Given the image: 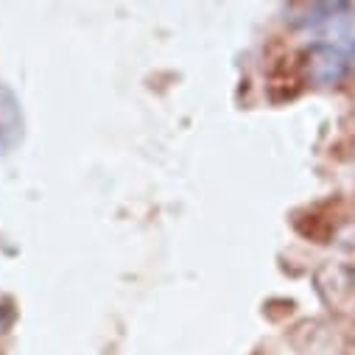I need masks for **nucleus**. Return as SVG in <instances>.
<instances>
[{"mask_svg":"<svg viewBox=\"0 0 355 355\" xmlns=\"http://www.w3.org/2000/svg\"><path fill=\"white\" fill-rule=\"evenodd\" d=\"M308 73H311V78H313L316 84H322V87H336V84H341V81L352 73V64H349V59H347L338 48H333V45H327V42H316V45L311 48Z\"/></svg>","mask_w":355,"mask_h":355,"instance_id":"nucleus-1","label":"nucleus"}]
</instances>
